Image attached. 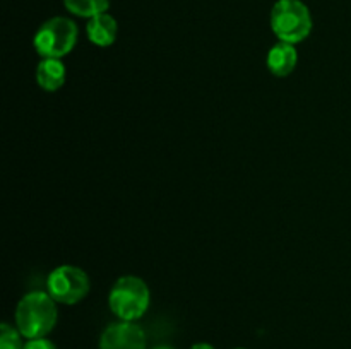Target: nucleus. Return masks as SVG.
<instances>
[{
  "mask_svg": "<svg viewBox=\"0 0 351 349\" xmlns=\"http://www.w3.org/2000/svg\"><path fill=\"white\" fill-rule=\"evenodd\" d=\"M297 48L291 43L280 41V43H276L267 51L266 65L271 74L276 75V77H287V75H290L295 70V67H297Z\"/></svg>",
  "mask_w": 351,
  "mask_h": 349,
  "instance_id": "obj_7",
  "label": "nucleus"
},
{
  "mask_svg": "<svg viewBox=\"0 0 351 349\" xmlns=\"http://www.w3.org/2000/svg\"><path fill=\"white\" fill-rule=\"evenodd\" d=\"M23 334L19 328L12 327L10 324L3 322L0 325V349H23Z\"/></svg>",
  "mask_w": 351,
  "mask_h": 349,
  "instance_id": "obj_11",
  "label": "nucleus"
},
{
  "mask_svg": "<svg viewBox=\"0 0 351 349\" xmlns=\"http://www.w3.org/2000/svg\"><path fill=\"white\" fill-rule=\"evenodd\" d=\"M64 5L74 16L91 19L108 10L110 0H64Z\"/></svg>",
  "mask_w": 351,
  "mask_h": 349,
  "instance_id": "obj_10",
  "label": "nucleus"
},
{
  "mask_svg": "<svg viewBox=\"0 0 351 349\" xmlns=\"http://www.w3.org/2000/svg\"><path fill=\"white\" fill-rule=\"evenodd\" d=\"M271 29L280 41L300 43L312 31L311 10L302 0H278L271 10Z\"/></svg>",
  "mask_w": 351,
  "mask_h": 349,
  "instance_id": "obj_3",
  "label": "nucleus"
},
{
  "mask_svg": "<svg viewBox=\"0 0 351 349\" xmlns=\"http://www.w3.org/2000/svg\"><path fill=\"white\" fill-rule=\"evenodd\" d=\"M117 31H119V26H117L115 17L106 12L91 17L86 24V34L96 47H110L115 43Z\"/></svg>",
  "mask_w": 351,
  "mask_h": 349,
  "instance_id": "obj_8",
  "label": "nucleus"
},
{
  "mask_svg": "<svg viewBox=\"0 0 351 349\" xmlns=\"http://www.w3.org/2000/svg\"><path fill=\"white\" fill-rule=\"evenodd\" d=\"M237 349H242V348H237Z\"/></svg>",
  "mask_w": 351,
  "mask_h": 349,
  "instance_id": "obj_15",
  "label": "nucleus"
},
{
  "mask_svg": "<svg viewBox=\"0 0 351 349\" xmlns=\"http://www.w3.org/2000/svg\"><path fill=\"white\" fill-rule=\"evenodd\" d=\"M154 349H175V348H171V346H156Z\"/></svg>",
  "mask_w": 351,
  "mask_h": 349,
  "instance_id": "obj_14",
  "label": "nucleus"
},
{
  "mask_svg": "<svg viewBox=\"0 0 351 349\" xmlns=\"http://www.w3.org/2000/svg\"><path fill=\"white\" fill-rule=\"evenodd\" d=\"M191 349H215L211 344H206V342H199V344H194Z\"/></svg>",
  "mask_w": 351,
  "mask_h": 349,
  "instance_id": "obj_13",
  "label": "nucleus"
},
{
  "mask_svg": "<svg viewBox=\"0 0 351 349\" xmlns=\"http://www.w3.org/2000/svg\"><path fill=\"white\" fill-rule=\"evenodd\" d=\"M149 303V287L137 276H123L117 279L108 294L110 310L123 322L139 320L147 311Z\"/></svg>",
  "mask_w": 351,
  "mask_h": 349,
  "instance_id": "obj_2",
  "label": "nucleus"
},
{
  "mask_svg": "<svg viewBox=\"0 0 351 349\" xmlns=\"http://www.w3.org/2000/svg\"><path fill=\"white\" fill-rule=\"evenodd\" d=\"M47 293L57 303L75 305L89 293V277L81 267L58 266L48 274Z\"/></svg>",
  "mask_w": 351,
  "mask_h": 349,
  "instance_id": "obj_5",
  "label": "nucleus"
},
{
  "mask_svg": "<svg viewBox=\"0 0 351 349\" xmlns=\"http://www.w3.org/2000/svg\"><path fill=\"white\" fill-rule=\"evenodd\" d=\"M99 349H146V334L136 322H115L103 331Z\"/></svg>",
  "mask_w": 351,
  "mask_h": 349,
  "instance_id": "obj_6",
  "label": "nucleus"
},
{
  "mask_svg": "<svg viewBox=\"0 0 351 349\" xmlns=\"http://www.w3.org/2000/svg\"><path fill=\"white\" fill-rule=\"evenodd\" d=\"M23 349H57V346L51 341H48L47 337L41 339H27V342L24 344Z\"/></svg>",
  "mask_w": 351,
  "mask_h": 349,
  "instance_id": "obj_12",
  "label": "nucleus"
},
{
  "mask_svg": "<svg viewBox=\"0 0 351 349\" xmlns=\"http://www.w3.org/2000/svg\"><path fill=\"white\" fill-rule=\"evenodd\" d=\"M77 41V26L67 17H51L34 34V50L43 58H62L71 53Z\"/></svg>",
  "mask_w": 351,
  "mask_h": 349,
  "instance_id": "obj_4",
  "label": "nucleus"
},
{
  "mask_svg": "<svg viewBox=\"0 0 351 349\" xmlns=\"http://www.w3.org/2000/svg\"><path fill=\"white\" fill-rule=\"evenodd\" d=\"M65 75V65L60 58H43L36 67V82L41 89L45 91H57L64 86Z\"/></svg>",
  "mask_w": 351,
  "mask_h": 349,
  "instance_id": "obj_9",
  "label": "nucleus"
},
{
  "mask_svg": "<svg viewBox=\"0 0 351 349\" xmlns=\"http://www.w3.org/2000/svg\"><path fill=\"white\" fill-rule=\"evenodd\" d=\"M57 301L45 291L24 294L16 308V327L26 339L47 337L57 324Z\"/></svg>",
  "mask_w": 351,
  "mask_h": 349,
  "instance_id": "obj_1",
  "label": "nucleus"
}]
</instances>
